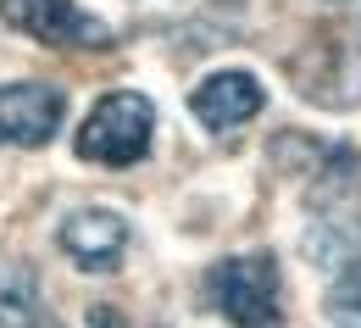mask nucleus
Segmentation results:
<instances>
[{
    "label": "nucleus",
    "mask_w": 361,
    "mask_h": 328,
    "mask_svg": "<svg viewBox=\"0 0 361 328\" xmlns=\"http://www.w3.org/2000/svg\"><path fill=\"white\" fill-rule=\"evenodd\" d=\"M67 117V95L56 84L39 78H23V84H6L0 90V145H17V150H39L56 140Z\"/></svg>",
    "instance_id": "0eeeda50"
},
{
    "label": "nucleus",
    "mask_w": 361,
    "mask_h": 328,
    "mask_svg": "<svg viewBox=\"0 0 361 328\" xmlns=\"http://www.w3.org/2000/svg\"><path fill=\"white\" fill-rule=\"evenodd\" d=\"M0 23L23 40H39V45H67V50H111L117 34L78 11L73 0H0Z\"/></svg>",
    "instance_id": "39448f33"
},
{
    "label": "nucleus",
    "mask_w": 361,
    "mask_h": 328,
    "mask_svg": "<svg viewBox=\"0 0 361 328\" xmlns=\"http://www.w3.org/2000/svg\"><path fill=\"white\" fill-rule=\"evenodd\" d=\"M150 140H156V106L150 95L139 90H111L90 106V117L78 123V162L90 167H134L150 156Z\"/></svg>",
    "instance_id": "f03ea898"
},
{
    "label": "nucleus",
    "mask_w": 361,
    "mask_h": 328,
    "mask_svg": "<svg viewBox=\"0 0 361 328\" xmlns=\"http://www.w3.org/2000/svg\"><path fill=\"white\" fill-rule=\"evenodd\" d=\"M295 95L322 111H356L361 106V45L350 34H317L312 45L289 61Z\"/></svg>",
    "instance_id": "20e7f679"
},
{
    "label": "nucleus",
    "mask_w": 361,
    "mask_h": 328,
    "mask_svg": "<svg viewBox=\"0 0 361 328\" xmlns=\"http://www.w3.org/2000/svg\"><path fill=\"white\" fill-rule=\"evenodd\" d=\"M322 317L334 328H361V256L339 267V279L322 295Z\"/></svg>",
    "instance_id": "9d476101"
},
{
    "label": "nucleus",
    "mask_w": 361,
    "mask_h": 328,
    "mask_svg": "<svg viewBox=\"0 0 361 328\" xmlns=\"http://www.w3.org/2000/svg\"><path fill=\"white\" fill-rule=\"evenodd\" d=\"M262 106H267V90H262V78L245 73V67H223V73H212V78H200V84L189 90V111H195L212 134L245 128L250 117H262Z\"/></svg>",
    "instance_id": "6e6552de"
},
{
    "label": "nucleus",
    "mask_w": 361,
    "mask_h": 328,
    "mask_svg": "<svg viewBox=\"0 0 361 328\" xmlns=\"http://www.w3.org/2000/svg\"><path fill=\"white\" fill-rule=\"evenodd\" d=\"M0 328H67L45 306L28 267H0Z\"/></svg>",
    "instance_id": "1a4fd4ad"
},
{
    "label": "nucleus",
    "mask_w": 361,
    "mask_h": 328,
    "mask_svg": "<svg viewBox=\"0 0 361 328\" xmlns=\"http://www.w3.org/2000/svg\"><path fill=\"white\" fill-rule=\"evenodd\" d=\"M206 295L233 328H283V273L272 250H239L206 273Z\"/></svg>",
    "instance_id": "7ed1b4c3"
},
{
    "label": "nucleus",
    "mask_w": 361,
    "mask_h": 328,
    "mask_svg": "<svg viewBox=\"0 0 361 328\" xmlns=\"http://www.w3.org/2000/svg\"><path fill=\"white\" fill-rule=\"evenodd\" d=\"M306 262L339 273L361 256V150L328 145L322 162L306 173Z\"/></svg>",
    "instance_id": "f257e3e1"
},
{
    "label": "nucleus",
    "mask_w": 361,
    "mask_h": 328,
    "mask_svg": "<svg viewBox=\"0 0 361 328\" xmlns=\"http://www.w3.org/2000/svg\"><path fill=\"white\" fill-rule=\"evenodd\" d=\"M56 239H61V250H67V262H73L78 273L106 279V273H117L123 256H128V217L111 212V206H78V212L56 229Z\"/></svg>",
    "instance_id": "423d86ee"
}]
</instances>
